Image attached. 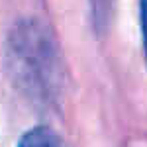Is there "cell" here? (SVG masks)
<instances>
[{"mask_svg":"<svg viewBox=\"0 0 147 147\" xmlns=\"http://www.w3.org/2000/svg\"><path fill=\"white\" fill-rule=\"evenodd\" d=\"M139 18H141V34H143V45L147 57V0H139Z\"/></svg>","mask_w":147,"mask_h":147,"instance_id":"obj_2","label":"cell"},{"mask_svg":"<svg viewBox=\"0 0 147 147\" xmlns=\"http://www.w3.org/2000/svg\"><path fill=\"white\" fill-rule=\"evenodd\" d=\"M18 147H65V145L61 143L59 136L51 127L37 125V127H32L30 131L24 134Z\"/></svg>","mask_w":147,"mask_h":147,"instance_id":"obj_1","label":"cell"}]
</instances>
